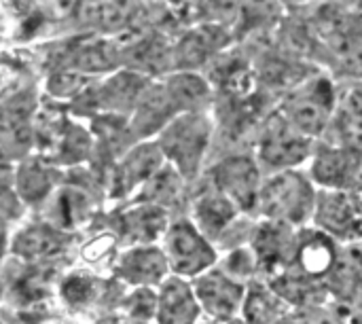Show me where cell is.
<instances>
[{"label": "cell", "instance_id": "cell-1", "mask_svg": "<svg viewBox=\"0 0 362 324\" xmlns=\"http://www.w3.org/2000/svg\"><path fill=\"white\" fill-rule=\"evenodd\" d=\"M257 208L267 221L291 227L314 216L316 193L303 174L282 170L261 185Z\"/></svg>", "mask_w": 362, "mask_h": 324}, {"label": "cell", "instance_id": "cell-2", "mask_svg": "<svg viewBox=\"0 0 362 324\" xmlns=\"http://www.w3.org/2000/svg\"><path fill=\"white\" fill-rule=\"evenodd\" d=\"M212 125L204 112H182L159 134V149L182 178H193L210 142Z\"/></svg>", "mask_w": 362, "mask_h": 324}, {"label": "cell", "instance_id": "cell-3", "mask_svg": "<svg viewBox=\"0 0 362 324\" xmlns=\"http://www.w3.org/2000/svg\"><path fill=\"white\" fill-rule=\"evenodd\" d=\"M165 259L178 278H199L216 263V253L193 223L178 221L165 231Z\"/></svg>", "mask_w": 362, "mask_h": 324}, {"label": "cell", "instance_id": "cell-4", "mask_svg": "<svg viewBox=\"0 0 362 324\" xmlns=\"http://www.w3.org/2000/svg\"><path fill=\"white\" fill-rule=\"evenodd\" d=\"M331 108H333L331 83L314 81L286 102L284 119L301 136H316L329 123Z\"/></svg>", "mask_w": 362, "mask_h": 324}, {"label": "cell", "instance_id": "cell-5", "mask_svg": "<svg viewBox=\"0 0 362 324\" xmlns=\"http://www.w3.org/2000/svg\"><path fill=\"white\" fill-rule=\"evenodd\" d=\"M214 191L225 195L238 210L257 208L261 174L250 157H229L212 170Z\"/></svg>", "mask_w": 362, "mask_h": 324}, {"label": "cell", "instance_id": "cell-6", "mask_svg": "<svg viewBox=\"0 0 362 324\" xmlns=\"http://www.w3.org/2000/svg\"><path fill=\"white\" fill-rule=\"evenodd\" d=\"M193 291L199 308H204L210 316L218 320H229L244 306L246 297V289L235 282V278L216 270H210L204 276L195 278Z\"/></svg>", "mask_w": 362, "mask_h": 324}, {"label": "cell", "instance_id": "cell-7", "mask_svg": "<svg viewBox=\"0 0 362 324\" xmlns=\"http://www.w3.org/2000/svg\"><path fill=\"white\" fill-rule=\"evenodd\" d=\"M259 153L261 159L267 166L274 168H282V170H291L293 166L301 163L308 155H310V140L308 136H301L299 132H295L284 117L274 119L259 144Z\"/></svg>", "mask_w": 362, "mask_h": 324}, {"label": "cell", "instance_id": "cell-8", "mask_svg": "<svg viewBox=\"0 0 362 324\" xmlns=\"http://www.w3.org/2000/svg\"><path fill=\"white\" fill-rule=\"evenodd\" d=\"M314 216L327 236L350 238L361 231L362 216L352 199V195L344 191H325L316 197Z\"/></svg>", "mask_w": 362, "mask_h": 324}, {"label": "cell", "instance_id": "cell-9", "mask_svg": "<svg viewBox=\"0 0 362 324\" xmlns=\"http://www.w3.org/2000/svg\"><path fill=\"white\" fill-rule=\"evenodd\" d=\"M361 168V153L344 146H325L316 153L312 174L314 180L329 191H341L354 185Z\"/></svg>", "mask_w": 362, "mask_h": 324}, {"label": "cell", "instance_id": "cell-10", "mask_svg": "<svg viewBox=\"0 0 362 324\" xmlns=\"http://www.w3.org/2000/svg\"><path fill=\"white\" fill-rule=\"evenodd\" d=\"M168 270L170 265H168L165 253L155 246H134L119 259V265H117V274L125 282L140 287V289L163 284Z\"/></svg>", "mask_w": 362, "mask_h": 324}, {"label": "cell", "instance_id": "cell-11", "mask_svg": "<svg viewBox=\"0 0 362 324\" xmlns=\"http://www.w3.org/2000/svg\"><path fill=\"white\" fill-rule=\"evenodd\" d=\"M178 108L174 106L165 85H155L142 93L138 106L134 108V117H132V125H129V132L144 138V136H151L155 132H163L165 125L170 121H174L178 117Z\"/></svg>", "mask_w": 362, "mask_h": 324}, {"label": "cell", "instance_id": "cell-12", "mask_svg": "<svg viewBox=\"0 0 362 324\" xmlns=\"http://www.w3.org/2000/svg\"><path fill=\"white\" fill-rule=\"evenodd\" d=\"M199 314V301L195 291L182 278H168L157 295V320L159 324H195Z\"/></svg>", "mask_w": 362, "mask_h": 324}, {"label": "cell", "instance_id": "cell-13", "mask_svg": "<svg viewBox=\"0 0 362 324\" xmlns=\"http://www.w3.org/2000/svg\"><path fill=\"white\" fill-rule=\"evenodd\" d=\"M148 83L138 72H119L95 89V106L112 112H134Z\"/></svg>", "mask_w": 362, "mask_h": 324}, {"label": "cell", "instance_id": "cell-14", "mask_svg": "<svg viewBox=\"0 0 362 324\" xmlns=\"http://www.w3.org/2000/svg\"><path fill=\"white\" fill-rule=\"evenodd\" d=\"M293 263L308 276L320 278L335 263V246L325 231H305L297 238Z\"/></svg>", "mask_w": 362, "mask_h": 324}, {"label": "cell", "instance_id": "cell-15", "mask_svg": "<svg viewBox=\"0 0 362 324\" xmlns=\"http://www.w3.org/2000/svg\"><path fill=\"white\" fill-rule=\"evenodd\" d=\"M163 153L157 142H146L132 149L117 170V185L123 193L132 191L138 185H146L163 166Z\"/></svg>", "mask_w": 362, "mask_h": 324}, {"label": "cell", "instance_id": "cell-16", "mask_svg": "<svg viewBox=\"0 0 362 324\" xmlns=\"http://www.w3.org/2000/svg\"><path fill=\"white\" fill-rule=\"evenodd\" d=\"M223 42H225V34H223V30H218L214 25L191 30L174 47L172 62L178 68H195V66L204 64L214 51H218V47Z\"/></svg>", "mask_w": 362, "mask_h": 324}, {"label": "cell", "instance_id": "cell-17", "mask_svg": "<svg viewBox=\"0 0 362 324\" xmlns=\"http://www.w3.org/2000/svg\"><path fill=\"white\" fill-rule=\"evenodd\" d=\"M168 231V212L165 208L144 204L129 210L123 216V236L129 244L136 246H151L161 233Z\"/></svg>", "mask_w": 362, "mask_h": 324}, {"label": "cell", "instance_id": "cell-18", "mask_svg": "<svg viewBox=\"0 0 362 324\" xmlns=\"http://www.w3.org/2000/svg\"><path fill=\"white\" fill-rule=\"evenodd\" d=\"M64 248V238L59 231L45 227V225H34L23 229L15 242H13V253L30 263L47 261L55 255H59Z\"/></svg>", "mask_w": 362, "mask_h": 324}, {"label": "cell", "instance_id": "cell-19", "mask_svg": "<svg viewBox=\"0 0 362 324\" xmlns=\"http://www.w3.org/2000/svg\"><path fill=\"white\" fill-rule=\"evenodd\" d=\"M195 227L206 236V238H218L223 229L233 221L238 214V208L218 191H208L195 202Z\"/></svg>", "mask_w": 362, "mask_h": 324}, {"label": "cell", "instance_id": "cell-20", "mask_svg": "<svg viewBox=\"0 0 362 324\" xmlns=\"http://www.w3.org/2000/svg\"><path fill=\"white\" fill-rule=\"evenodd\" d=\"M119 49L100 38H83L70 49V66L76 72H98L108 70L117 64Z\"/></svg>", "mask_w": 362, "mask_h": 324}, {"label": "cell", "instance_id": "cell-21", "mask_svg": "<svg viewBox=\"0 0 362 324\" xmlns=\"http://www.w3.org/2000/svg\"><path fill=\"white\" fill-rule=\"evenodd\" d=\"M123 62L132 72H157L170 62V49L157 36H146L123 49Z\"/></svg>", "mask_w": 362, "mask_h": 324}, {"label": "cell", "instance_id": "cell-22", "mask_svg": "<svg viewBox=\"0 0 362 324\" xmlns=\"http://www.w3.org/2000/svg\"><path fill=\"white\" fill-rule=\"evenodd\" d=\"M165 89L178 108V112H199V108L206 104L210 89L204 79L191 74V72H180L168 79Z\"/></svg>", "mask_w": 362, "mask_h": 324}, {"label": "cell", "instance_id": "cell-23", "mask_svg": "<svg viewBox=\"0 0 362 324\" xmlns=\"http://www.w3.org/2000/svg\"><path fill=\"white\" fill-rule=\"evenodd\" d=\"M242 310L252 324H280L286 318V301L269 289L248 291Z\"/></svg>", "mask_w": 362, "mask_h": 324}, {"label": "cell", "instance_id": "cell-24", "mask_svg": "<svg viewBox=\"0 0 362 324\" xmlns=\"http://www.w3.org/2000/svg\"><path fill=\"white\" fill-rule=\"evenodd\" d=\"M17 195L25 202H42L53 185V172L36 159L23 161L15 174Z\"/></svg>", "mask_w": 362, "mask_h": 324}, {"label": "cell", "instance_id": "cell-25", "mask_svg": "<svg viewBox=\"0 0 362 324\" xmlns=\"http://www.w3.org/2000/svg\"><path fill=\"white\" fill-rule=\"evenodd\" d=\"M180 180L182 176L174 168H161L146 185H144V197L146 204L163 208V204H170L178 199L180 195Z\"/></svg>", "mask_w": 362, "mask_h": 324}, {"label": "cell", "instance_id": "cell-26", "mask_svg": "<svg viewBox=\"0 0 362 324\" xmlns=\"http://www.w3.org/2000/svg\"><path fill=\"white\" fill-rule=\"evenodd\" d=\"M91 149V140L87 136V132L78 125H66L64 127V136H62V157L64 161H81L89 155Z\"/></svg>", "mask_w": 362, "mask_h": 324}, {"label": "cell", "instance_id": "cell-27", "mask_svg": "<svg viewBox=\"0 0 362 324\" xmlns=\"http://www.w3.org/2000/svg\"><path fill=\"white\" fill-rule=\"evenodd\" d=\"M49 91L53 93V96H68V98H72V96H76L78 91H83V87H85V79L81 76V72H76V70H59V72H55L51 79H49Z\"/></svg>", "mask_w": 362, "mask_h": 324}, {"label": "cell", "instance_id": "cell-28", "mask_svg": "<svg viewBox=\"0 0 362 324\" xmlns=\"http://www.w3.org/2000/svg\"><path fill=\"white\" fill-rule=\"evenodd\" d=\"M21 214V202H19V195L8 189L6 185L0 183V219L2 221H8V219H15Z\"/></svg>", "mask_w": 362, "mask_h": 324}, {"label": "cell", "instance_id": "cell-29", "mask_svg": "<svg viewBox=\"0 0 362 324\" xmlns=\"http://www.w3.org/2000/svg\"><path fill=\"white\" fill-rule=\"evenodd\" d=\"M280 324H327V320L312 312H299L295 316H286Z\"/></svg>", "mask_w": 362, "mask_h": 324}, {"label": "cell", "instance_id": "cell-30", "mask_svg": "<svg viewBox=\"0 0 362 324\" xmlns=\"http://www.w3.org/2000/svg\"><path fill=\"white\" fill-rule=\"evenodd\" d=\"M6 244H8V231H6V221L0 219V261L6 253Z\"/></svg>", "mask_w": 362, "mask_h": 324}]
</instances>
